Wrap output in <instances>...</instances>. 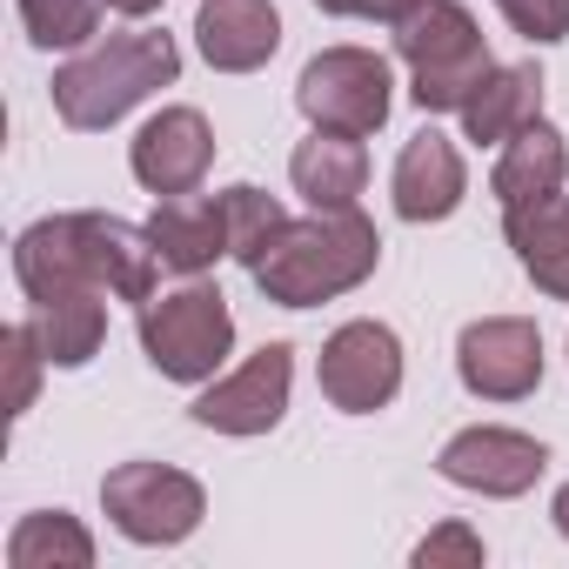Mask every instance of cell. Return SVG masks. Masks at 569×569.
Here are the masks:
<instances>
[{
	"instance_id": "cell-1",
	"label": "cell",
	"mask_w": 569,
	"mask_h": 569,
	"mask_svg": "<svg viewBox=\"0 0 569 569\" xmlns=\"http://www.w3.org/2000/svg\"><path fill=\"white\" fill-rule=\"evenodd\" d=\"M154 274L161 254L148 241V228L121 221V214H48L34 228H21L14 241V281L28 302H54V296H114V302H154Z\"/></svg>"
},
{
	"instance_id": "cell-2",
	"label": "cell",
	"mask_w": 569,
	"mask_h": 569,
	"mask_svg": "<svg viewBox=\"0 0 569 569\" xmlns=\"http://www.w3.org/2000/svg\"><path fill=\"white\" fill-rule=\"evenodd\" d=\"M376 261H382V234L362 208H309L302 221L296 214L281 221V234L268 241V254L248 274L274 309H322L362 289Z\"/></svg>"
},
{
	"instance_id": "cell-3",
	"label": "cell",
	"mask_w": 569,
	"mask_h": 569,
	"mask_svg": "<svg viewBox=\"0 0 569 569\" xmlns=\"http://www.w3.org/2000/svg\"><path fill=\"white\" fill-rule=\"evenodd\" d=\"M181 81V48L161 28H134V34H108L94 48H81L68 68H54V114L74 134H101L121 114H134L148 94Z\"/></svg>"
},
{
	"instance_id": "cell-4",
	"label": "cell",
	"mask_w": 569,
	"mask_h": 569,
	"mask_svg": "<svg viewBox=\"0 0 569 569\" xmlns=\"http://www.w3.org/2000/svg\"><path fill=\"white\" fill-rule=\"evenodd\" d=\"M396 54L409 68V94L422 114H462V101L496 74L489 34L462 0H429L416 21L396 28Z\"/></svg>"
},
{
	"instance_id": "cell-5",
	"label": "cell",
	"mask_w": 569,
	"mask_h": 569,
	"mask_svg": "<svg viewBox=\"0 0 569 569\" xmlns=\"http://www.w3.org/2000/svg\"><path fill=\"white\" fill-rule=\"evenodd\" d=\"M141 356L168 382H214V369L234 356V316L214 281L188 274L181 289L141 302Z\"/></svg>"
},
{
	"instance_id": "cell-6",
	"label": "cell",
	"mask_w": 569,
	"mask_h": 569,
	"mask_svg": "<svg viewBox=\"0 0 569 569\" xmlns=\"http://www.w3.org/2000/svg\"><path fill=\"white\" fill-rule=\"evenodd\" d=\"M101 509H108V522L128 542L174 549V542H188L201 529L208 489L188 469H174V462H121V469L101 476Z\"/></svg>"
},
{
	"instance_id": "cell-7",
	"label": "cell",
	"mask_w": 569,
	"mask_h": 569,
	"mask_svg": "<svg viewBox=\"0 0 569 569\" xmlns=\"http://www.w3.org/2000/svg\"><path fill=\"white\" fill-rule=\"evenodd\" d=\"M296 108L309 114V128L369 141L396 108V74L376 48H322L296 81Z\"/></svg>"
},
{
	"instance_id": "cell-8",
	"label": "cell",
	"mask_w": 569,
	"mask_h": 569,
	"mask_svg": "<svg viewBox=\"0 0 569 569\" xmlns=\"http://www.w3.org/2000/svg\"><path fill=\"white\" fill-rule=\"evenodd\" d=\"M316 382L342 416L389 409L402 396V336L389 322H342L316 356Z\"/></svg>"
},
{
	"instance_id": "cell-9",
	"label": "cell",
	"mask_w": 569,
	"mask_h": 569,
	"mask_svg": "<svg viewBox=\"0 0 569 569\" xmlns=\"http://www.w3.org/2000/svg\"><path fill=\"white\" fill-rule=\"evenodd\" d=\"M442 482L469 489V496H489V502H516L542 482L549 469V449L522 429H502V422H476V429H456L436 456Z\"/></svg>"
},
{
	"instance_id": "cell-10",
	"label": "cell",
	"mask_w": 569,
	"mask_h": 569,
	"mask_svg": "<svg viewBox=\"0 0 569 569\" xmlns=\"http://www.w3.org/2000/svg\"><path fill=\"white\" fill-rule=\"evenodd\" d=\"M456 376L482 402H522L542 382V329L529 316H482L456 336Z\"/></svg>"
},
{
	"instance_id": "cell-11",
	"label": "cell",
	"mask_w": 569,
	"mask_h": 569,
	"mask_svg": "<svg viewBox=\"0 0 569 569\" xmlns=\"http://www.w3.org/2000/svg\"><path fill=\"white\" fill-rule=\"evenodd\" d=\"M289 389H296V349L268 342L234 376H221V382H208L194 396V422L214 429V436H268L281 416H289Z\"/></svg>"
},
{
	"instance_id": "cell-12",
	"label": "cell",
	"mask_w": 569,
	"mask_h": 569,
	"mask_svg": "<svg viewBox=\"0 0 569 569\" xmlns=\"http://www.w3.org/2000/svg\"><path fill=\"white\" fill-rule=\"evenodd\" d=\"M128 168L148 194H194L201 174L214 168V128L201 108H161L141 121L128 141Z\"/></svg>"
},
{
	"instance_id": "cell-13",
	"label": "cell",
	"mask_w": 569,
	"mask_h": 569,
	"mask_svg": "<svg viewBox=\"0 0 569 569\" xmlns=\"http://www.w3.org/2000/svg\"><path fill=\"white\" fill-rule=\"evenodd\" d=\"M389 194H396V214L429 228V221H449L469 194V168H462V148L442 134V128H422L402 141L396 154V174H389Z\"/></svg>"
},
{
	"instance_id": "cell-14",
	"label": "cell",
	"mask_w": 569,
	"mask_h": 569,
	"mask_svg": "<svg viewBox=\"0 0 569 569\" xmlns=\"http://www.w3.org/2000/svg\"><path fill=\"white\" fill-rule=\"evenodd\" d=\"M194 48L214 74H254L281 48V14L274 0H201L194 14Z\"/></svg>"
},
{
	"instance_id": "cell-15",
	"label": "cell",
	"mask_w": 569,
	"mask_h": 569,
	"mask_svg": "<svg viewBox=\"0 0 569 569\" xmlns=\"http://www.w3.org/2000/svg\"><path fill=\"white\" fill-rule=\"evenodd\" d=\"M148 241H154L161 268L208 274L228 254V208H221V194H161V208L148 214Z\"/></svg>"
},
{
	"instance_id": "cell-16",
	"label": "cell",
	"mask_w": 569,
	"mask_h": 569,
	"mask_svg": "<svg viewBox=\"0 0 569 569\" xmlns=\"http://www.w3.org/2000/svg\"><path fill=\"white\" fill-rule=\"evenodd\" d=\"M562 181H569V141H562L549 121H529L522 134L502 141L496 174H489V194L502 201V214H516V208H542V201H556Z\"/></svg>"
},
{
	"instance_id": "cell-17",
	"label": "cell",
	"mask_w": 569,
	"mask_h": 569,
	"mask_svg": "<svg viewBox=\"0 0 569 569\" xmlns=\"http://www.w3.org/2000/svg\"><path fill=\"white\" fill-rule=\"evenodd\" d=\"M289 181L309 208H356L362 188H369V148L362 134H329L316 128L309 141H296L289 154Z\"/></svg>"
},
{
	"instance_id": "cell-18",
	"label": "cell",
	"mask_w": 569,
	"mask_h": 569,
	"mask_svg": "<svg viewBox=\"0 0 569 569\" xmlns=\"http://www.w3.org/2000/svg\"><path fill=\"white\" fill-rule=\"evenodd\" d=\"M529 121H542V74H536V61L496 68V74L462 101V141H476V148H502V141L522 134Z\"/></svg>"
},
{
	"instance_id": "cell-19",
	"label": "cell",
	"mask_w": 569,
	"mask_h": 569,
	"mask_svg": "<svg viewBox=\"0 0 569 569\" xmlns=\"http://www.w3.org/2000/svg\"><path fill=\"white\" fill-rule=\"evenodd\" d=\"M502 234H509V248H516V261H522V274L536 289L569 302V194L502 214Z\"/></svg>"
},
{
	"instance_id": "cell-20",
	"label": "cell",
	"mask_w": 569,
	"mask_h": 569,
	"mask_svg": "<svg viewBox=\"0 0 569 569\" xmlns=\"http://www.w3.org/2000/svg\"><path fill=\"white\" fill-rule=\"evenodd\" d=\"M28 336L41 342L48 369H88L108 342V296H54L28 309Z\"/></svg>"
},
{
	"instance_id": "cell-21",
	"label": "cell",
	"mask_w": 569,
	"mask_h": 569,
	"mask_svg": "<svg viewBox=\"0 0 569 569\" xmlns=\"http://www.w3.org/2000/svg\"><path fill=\"white\" fill-rule=\"evenodd\" d=\"M8 569H94V536L68 509H34L8 536Z\"/></svg>"
},
{
	"instance_id": "cell-22",
	"label": "cell",
	"mask_w": 569,
	"mask_h": 569,
	"mask_svg": "<svg viewBox=\"0 0 569 569\" xmlns=\"http://www.w3.org/2000/svg\"><path fill=\"white\" fill-rule=\"evenodd\" d=\"M221 208H228V254H234L241 268H254V261L268 254V241L281 234V221H289V208H281L274 194H261L254 181L221 188Z\"/></svg>"
},
{
	"instance_id": "cell-23",
	"label": "cell",
	"mask_w": 569,
	"mask_h": 569,
	"mask_svg": "<svg viewBox=\"0 0 569 569\" xmlns=\"http://www.w3.org/2000/svg\"><path fill=\"white\" fill-rule=\"evenodd\" d=\"M14 8H21L28 41L41 54H54V48H94L108 0H14Z\"/></svg>"
},
{
	"instance_id": "cell-24",
	"label": "cell",
	"mask_w": 569,
	"mask_h": 569,
	"mask_svg": "<svg viewBox=\"0 0 569 569\" xmlns=\"http://www.w3.org/2000/svg\"><path fill=\"white\" fill-rule=\"evenodd\" d=\"M0 349H8V416L21 422L28 409H34V389H41V369H48V356H41V342L28 336V322H14L8 336H0Z\"/></svg>"
},
{
	"instance_id": "cell-25",
	"label": "cell",
	"mask_w": 569,
	"mask_h": 569,
	"mask_svg": "<svg viewBox=\"0 0 569 569\" xmlns=\"http://www.w3.org/2000/svg\"><path fill=\"white\" fill-rule=\"evenodd\" d=\"M416 569H482V536L469 522H442L416 542Z\"/></svg>"
},
{
	"instance_id": "cell-26",
	"label": "cell",
	"mask_w": 569,
	"mask_h": 569,
	"mask_svg": "<svg viewBox=\"0 0 569 569\" xmlns=\"http://www.w3.org/2000/svg\"><path fill=\"white\" fill-rule=\"evenodd\" d=\"M496 8L529 48H556L569 34V0H496Z\"/></svg>"
},
{
	"instance_id": "cell-27",
	"label": "cell",
	"mask_w": 569,
	"mask_h": 569,
	"mask_svg": "<svg viewBox=\"0 0 569 569\" xmlns=\"http://www.w3.org/2000/svg\"><path fill=\"white\" fill-rule=\"evenodd\" d=\"M322 14H336V21H382V28H402V21H416L429 0H316Z\"/></svg>"
},
{
	"instance_id": "cell-28",
	"label": "cell",
	"mask_w": 569,
	"mask_h": 569,
	"mask_svg": "<svg viewBox=\"0 0 569 569\" xmlns=\"http://www.w3.org/2000/svg\"><path fill=\"white\" fill-rule=\"evenodd\" d=\"M108 8H114V14H128V21H148L161 0H108Z\"/></svg>"
},
{
	"instance_id": "cell-29",
	"label": "cell",
	"mask_w": 569,
	"mask_h": 569,
	"mask_svg": "<svg viewBox=\"0 0 569 569\" xmlns=\"http://www.w3.org/2000/svg\"><path fill=\"white\" fill-rule=\"evenodd\" d=\"M549 522H556V529H562V536H569V482H562V489H556V502H549Z\"/></svg>"
}]
</instances>
